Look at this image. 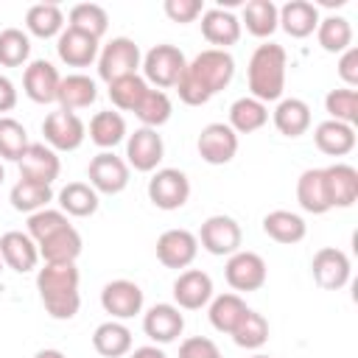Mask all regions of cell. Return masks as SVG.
<instances>
[{"instance_id":"31","label":"cell","mask_w":358,"mask_h":358,"mask_svg":"<svg viewBox=\"0 0 358 358\" xmlns=\"http://www.w3.org/2000/svg\"><path fill=\"white\" fill-rule=\"evenodd\" d=\"M263 232L277 241V243H299L305 235H308V224L302 215L291 213V210H271L266 218H263Z\"/></svg>"},{"instance_id":"52","label":"cell","mask_w":358,"mask_h":358,"mask_svg":"<svg viewBox=\"0 0 358 358\" xmlns=\"http://www.w3.org/2000/svg\"><path fill=\"white\" fill-rule=\"evenodd\" d=\"M129 358H168V355H165V352H162L157 344H145V347H137V350H134Z\"/></svg>"},{"instance_id":"29","label":"cell","mask_w":358,"mask_h":358,"mask_svg":"<svg viewBox=\"0 0 358 358\" xmlns=\"http://www.w3.org/2000/svg\"><path fill=\"white\" fill-rule=\"evenodd\" d=\"M92 347L103 358H120V355L131 352V330L117 319L101 322L92 333Z\"/></svg>"},{"instance_id":"15","label":"cell","mask_w":358,"mask_h":358,"mask_svg":"<svg viewBox=\"0 0 358 358\" xmlns=\"http://www.w3.org/2000/svg\"><path fill=\"white\" fill-rule=\"evenodd\" d=\"M101 308L117 322L131 319L143 310V288L131 280H112L101 288Z\"/></svg>"},{"instance_id":"1","label":"cell","mask_w":358,"mask_h":358,"mask_svg":"<svg viewBox=\"0 0 358 358\" xmlns=\"http://www.w3.org/2000/svg\"><path fill=\"white\" fill-rule=\"evenodd\" d=\"M232 76H235V59L229 56V50L207 48L187 62L185 73L176 81V92L187 106H201L215 92H221L232 81Z\"/></svg>"},{"instance_id":"44","label":"cell","mask_w":358,"mask_h":358,"mask_svg":"<svg viewBox=\"0 0 358 358\" xmlns=\"http://www.w3.org/2000/svg\"><path fill=\"white\" fill-rule=\"evenodd\" d=\"M28 145H31V140H28L25 126L8 115H0V159L20 162V157L25 154Z\"/></svg>"},{"instance_id":"16","label":"cell","mask_w":358,"mask_h":358,"mask_svg":"<svg viewBox=\"0 0 358 358\" xmlns=\"http://www.w3.org/2000/svg\"><path fill=\"white\" fill-rule=\"evenodd\" d=\"M17 165H20V179L39 182V185H53V179H59V171H62L59 154L45 143H31Z\"/></svg>"},{"instance_id":"3","label":"cell","mask_w":358,"mask_h":358,"mask_svg":"<svg viewBox=\"0 0 358 358\" xmlns=\"http://www.w3.org/2000/svg\"><path fill=\"white\" fill-rule=\"evenodd\" d=\"M285 67H288V56L282 45L277 42L257 45L249 59V70H246L252 98H257L260 103L280 101L285 90Z\"/></svg>"},{"instance_id":"33","label":"cell","mask_w":358,"mask_h":358,"mask_svg":"<svg viewBox=\"0 0 358 358\" xmlns=\"http://www.w3.org/2000/svg\"><path fill=\"white\" fill-rule=\"evenodd\" d=\"M59 207H62L64 215L87 218V215H92L98 210V193L87 182H67L59 190Z\"/></svg>"},{"instance_id":"47","label":"cell","mask_w":358,"mask_h":358,"mask_svg":"<svg viewBox=\"0 0 358 358\" xmlns=\"http://www.w3.org/2000/svg\"><path fill=\"white\" fill-rule=\"evenodd\" d=\"M67 224H70V221H67V215H64L62 210H50V207H45V210L28 215V235L34 238V243H39V241L56 235L59 229H64Z\"/></svg>"},{"instance_id":"2","label":"cell","mask_w":358,"mask_h":358,"mask_svg":"<svg viewBox=\"0 0 358 358\" xmlns=\"http://www.w3.org/2000/svg\"><path fill=\"white\" fill-rule=\"evenodd\" d=\"M78 268L76 263H45L36 271V291L39 299L45 305V310L59 319L67 322L78 313L81 308V294H78Z\"/></svg>"},{"instance_id":"27","label":"cell","mask_w":358,"mask_h":358,"mask_svg":"<svg viewBox=\"0 0 358 358\" xmlns=\"http://www.w3.org/2000/svg\"><path fill=\"white\" fill-rule=\"evenodd\" d=\"M313 143L327 157H344L355 148V126H347V123L327 117L313 129Z\"/></svg>"},{"instance_id":"8","label":"cell","mask_w":358,"mask_h":358,"mask_svg":"<svg viewBox=\"0 0 358 358\" xmlns=\"http://www.w3.org/2000/svg\"><path fill=\"white\" fill-rule=\"evenodd\" d=\"M42 134L53 151H76L87 137V126L76 112L56 109L42 120Z\"/></svg>"},{"instance_id":"13","label":"cell","mask_w":358,"mask_h":358,"mask_svg":"<svg viewBox=\"0 0 358 358\" xmlns=\"http://www.w3.org/2000/svg\"><path fill=\"white\" fill-rule=\"evenodd\" d=\"M199 157L210 165H227L238 154V134L229 129V123H207L196 140Z\"/></svg>"},{"instance_id":"20","label":"cell","mask_w":358,"mask_h":358,"mask_svg":"<svg viewBox=\"0 0 358 358\" xmlns=\"http://www.w3.org/2000/svg\"><path fill=\"white\" fill-rule=\"evenodd\" d=\"M143 330L151 341L157 344H171L182 336L185 330V316L176 305L171 302H159L154 308H148V313L143 316Z\"/></svg>"},{"instance_id":"12","label":"cell","mask_w":358,"mask_h":358,"mask_svg":"<svg viewBox=\"0 0 358 358\" xmlns=\"http://www.w3.org/2000/svg\"><path fill=\"white\" fill-rule=\"evenodd\" d=\"M165 157V143L157 134V129H137L134 134L126 137V165L140 171V173H151L157 171V165Z\"/></svg>"},{"instance_id":"28","label":"cell","mask_w":358,"mask_h":358,"mask_svg":"<svg viewBox=\"0 0 358 358\" xmlns=\"http://www.w3.org/2000/svg\"><path fill=\"white\" fill-rule=\"evenodd\" d=\"M98 98V87L90 76L84 73H70V76H62V84H59V109L64 112H76V109H87L90 103H95Z\"/></svg>"},{"instance_id":"42","label":"cell","mask_w":358,"mask_h":358,"mask_svg":"<svg viewBox=\"0 0 358 358\" xmlns=\"http://www.w3.org/2000/svg\"><path fill=\"white\" fill-rule=\"evenodd\" d=\"M232 336V341L238 344V347H243V350H260L266 341H268V322H266V316L263 313H257V310H246V316L238 322V327L229 333Z\"/></svg>"},{"instance_id":"21","label":"cell","mask_w":358,"mask_h":358,"mask_svg":"<svg viewBox=\"0 0 358 358\" xmlns=\"http://www.w3.org/2000/svg\"><path fill=\"white\" fill-rule=\"evenodd\" d=\"M319 8L310 0H288L282 8H277V28H282L294 39H305L319 25Z\"/></svg>"},{"instance_id":"25","label":"cell","mask_w":358,"mask_h":358,"mask_svg":"<svg viewBox=\"0 0 358 358\" xmlns=\"http://www.w3.org/2000/svg\"><path fill=\"white\" fill-rule=\"evenodd\" d=\"M296 201L305 213H313V215H324L330 207V199H327V185H324V171L322 168H308L299 173L296 179Z\"/></svg>"},{"instance_id":"48","label":"cell","mask_w":358,"mask_h":358,"mask_svg":"<svg viewBox=\"0 0 358 358\" xmlns=\"http://www.w3.org/2000/svg\"><path fill=\"white\" fill-rule=\"evenodd\" d=\"M162 8H165V14H168V20H171V22H179V25L193 22L196 17L204 14V3H201V0H165Z\"/></svg>"},{"instance_id":"18","label":"cell","mask_w":358,"mask_h":358,"mask_svg":"<svg viewBox=\"0 0 358 358\" xmlns=\"http://www.w3.org/2000/svg\"><path fill=\"white\" fill-rule=\"evenodd\" d=\"M62 76L48 59H34L22 73V90L34 103H53L59 95Z\"/></svg>"},{"instance_id":"49","label":"cell","mask_w":358,"mask_h":358,"mask_svg":"<svg viewBox=\"0 0 358 358\" xmlns=\"http://www.w3.org/2000/svg\"><path fill=\"white\" fill-rule=\"evenodd\" d=\"M179 358H224L218 344L207 336H190L179 344Z\"/></svg>"},{"instance_id":"5","label":"cell","mask_w":358,"mask_h":358,"mask_svg":"<svg viewBox=\"0 0 358 358\" xmlns=\"http://www.w3.org/2000/svg\"><path fill=\"white\" fill-rule=\"evenodd\" d=\"M140 62H143V56H140L137 42L129 39V36H115L98 53V76L106 84H112V81H117L123 76H134Z\"/></svg>"},{"instance_id":"56","label":"cell","mask_w":358,"mask_h":358,"mask_svg":"<svg viewBox=\"0 0 358 358\" xmlns=\"http://www.w3.org/2000/svg\"><path fill=\"white\" fill-rule=\"evenodd\" d=\"M0 271H3V257H0Z\"/></svg>"},{"instance_id":"17","label":"cell","mask_w":358,"mask_h":358,"mask_svg":"<svg viewBox=\"0 0 358 358\" xmlns=\"http://www.w3.org/2000/svg\"><path fill=\"white\" fill-rule=\"evenodd\" d=\"M173 299L179 310H199L213 299V280L201 268H185L173 280Z\"/></svg>"},{"instance_id":"45","label":"cell","mask_w":358,"mask_h":358,"mask_svg":"<svg viewBox=\"0 0 358 358\" xmlns=\"http://www.w3.org/2000/svg\"><path fill=\"white\" fill-rule=\"evenodd\" d=\"M31 56V39L20 28H3L0 31V64L3 67H20Z\"/></svg>"},{"instance_id":"39","label":"cell","mask_w":358,"mask_h":358,"mask_svg":"<svg viewBox=\"0 0 358 358\" xmlns=\"http://www.w3.org/2000/svg\"><path fill=\"white\" fill-rule=\"evenodd\" d=\"M246 31L257 39H266L277 31V6L271 0H249L243 3V22Z\"/></svg>"},{"instance_id":"38","label":"cell","mask_w":358,"mask_h":358,"mask_svg":"<svg viewBox=\"0 0 358 358\" xmlns=\"http://www.w3.org/2000/svg\"><path fill=\"white\" fill-rule=\"evenodd\" d=\"M316 39L322 45V50L327 53H344L352 45V25L347 17H322L316 25Z\"/></svg>"},{"instance_id":"7","label":"cell","mask_w":358,"mask_h":358,"mask_svg":"<svg viewBox=\"0 0 358 358\" xmlns=\"http://www.w3.org/2000/svg\"><path fill=\"white\" fill-rule=\"evenodd\" d=\"M196 238H199L201 249H207L210 255H215V257L227 255L229 257L241 249L243 232H241V224L232 215H210V218H204Z\"/></svg>"},{"instance_id":"19","label":"cell","mask_w":358,"mask_h":358,"mask_svg":"<svg viewBox=\"0 0 358 358\" xmlns=\"http://www.w3.org/2000/svg\"><path fill=\"white\" fill-rule=\"evenodd\" d=\"M0 257H3V266H8L17 274H25V271L36 268L39 249H36V243L28 232L8 229V232L0 235Z\"/></svg>"},{"instance_id":"46","label":"cell","mask_w":358,"mask_h":358,"mask_svg":"<svg viewBox=\"0 0 358 358\" xmlns=\"http://www.w3.org/2000/svg\"><path fill=\"white\" fill-rule=\"evenodd\" d=\"M324 109H327L330 120L355 126V123H358V92L350 90V87L330 90V92L324 95Z\"/></svg>"},{"instance_id":"40","label":"cell","mask_w":358,"mask_h":358,"mask_svg":"<svg viewBox=\"0 0 358 358\" xmlns=\"http://www.w3.org/2000/svg\"><path fill=\"white\" fill-rule=\"evenodd\" d=\"M171 112H173V103H171L168 92L165 90H151V87L143 95V101L137 103V109H134V115L140 117V123L145 129H159L162 123L171 120Z\"/></svg>"},{"instance_id":"51","label":"cell","mask_w":358,"mask_h":358,"mask_svg":"<svg viewBox=\"0 0 358 358\" xmlns=\"http://www.w3.org/2000/svg\"><path fill=\"white\" fill-rule=\"evenodd\" d=\"M17 106V90L8 76H0V112H11Z\"/></svg>"},{"instance_id":"6","label":"cell","mask_w":358,"mask_h":358,"mask_svg":"<svg viewBox=\"0 0 358 358\" xmlns=\"http://www.w3.org/2000/svg\"><path fill=\"white\" fill-rule=\"evenodd\" d=\"M148 199L159 210H179L190 199V179L179 168H159L148 179Z\"/></svg>"},{"instance_id":"23","label":"cell","mask_w":358,"mask_h":358,"mask_svg":"<svg viewBox=\"0 0 358 358\" xmlns=\"http://www.w3.org/2000/svg\"><path fill=\"white\" fill-rule=\"evenodd\" d=\"M324 171L330 207H352L358 201V171L347 162H333Z\"/></svg>"},{"instance_id":"22","label":"cell","mask_w":358,"mask_h":358,"mask_svg":"<svg viewBox=\"0 0 358 358\" xmlns=\"http://www.w3.org/2000/svg\"><path fill=\"white\" fill-rule=\"evenodd\" d=\"M56 53L70 67H87L98 59V39L67 25L56 39Z\"/></svg>"},{"instance_id":"53","label":"cell","mask_w":358,"mask_h":358,"mask_svg":"<svg viewBox=\"0 0 358 358\" xmlns=\"http://www.w3.org/2000/svg\"><path fill=\"white\" fill-rule=\"evenodd\" d=\"M34 358H67L62 350H53V347H45V350H39Z\"/></svg>"},{"instance_id":"43","label":"cell","mask_w":358,"mask_h":358,"mask_svg":"<svg viewBox=\"0 0 358 358\" xmlns=\"http://www.w3.org/2000/svg\"><path fill=\"white\" fill-rule=\"evenodd\" d=\"M148 92V84L143 76H123L117 81L109 84V101L120 109V112H134L137 103L143 101V95Z\"/></svg>"},{"instance_id":"36","label":"cell","mask_w":358,"mask_h":358,"mask_svg":"<svg viewBox=\"0 0 358 358\" xmlns=\"http://www.w3.org/2000/svg\"><path fill=\"white\" fill-rule=\"evenodd\" d=\"M90 140L101 148H115L117 143L126 140V120L120 112H112V109H103V112H95L92 120H90Z\"/></svg>"},{"instance_id":"11","label":"cell","mask_w":358,"mask_h":358,"mask_svg":"<svg viewBox=\"0 0 358 358\" xmlns=\"http://www.w3.org/2000/svg\"><path fill=\"white\" fill-rule=\"evenodd\" d=\"M224 277L235 291H257V288L266 285L268 268H266V260L257 252L238 249L235 255H229V260L224 266Z\"/></svg>"},{"instance_id":"37","label":"cell","mask_w":358,"mask_h":358,"mask_svg":"<svg viewBox=\"0 0 358 358\" xmlns=\"http://www.w3.org/2000/svg\"><path fill=\"white\" fill-rule=\"evenodd\" d=\"M8 201L17 213H39L45 210L50 201H53V190L50 185H39V182H28V179H20L11 193H8Z\"/></svg>"},{"instance_id":"55","label":"cell","mask_w":358,"mask_h":358,"mask_svg":"<svg viewBox=\"0 0 358 358\" xmlns=\"http://www.w3.org/2000/svg\"><path fill=\"white\" fill-rule=\"evenodd\" d=\"M252 358H271V355H260V352H257V355H252Z\"/></svg>"},{"instance_id":"32","label":"cell","mask_w":358,"mask_h":358,"mask_svg":"<svg viewBox=\"0 0 358 358\" xmlns=\"http://www.w3.org/2000/svg\"><path fill=\"white\" fill-rule=\"evenodd\" d=\"M268 123V106L260 103L252 95H243L238 101H232L229 106V129L235 134H252L257 129H263Z\"/></svg>"},{"instance_id":"24","label":"cell","mask_w":358,"mask_h":358,"mask_svg":"<svg viewBox=\"0 0 358 358\" xmlns=\"http://www.w3.org/2000/svg\"><path fill=\"white\" fill-rule=\"evenodd\" d=\"M201 36L218 50H227L241 39V20L227 8H207L201 14Z\"/></svg>"},{"instance_id":"41","label":"cell","mask_w":358,"mask_h":358,"mask_svg":"<svg viewBox=\"0 0 358 358\" xmlns=\"http://www.w3.org/2000/svg\"><path fill=\"white\" fill-rule=\"evenodd\" d=\"M67 20H70V22H67L70 28L84 31V34H90V36H95V39H101V36L106 34V28H109V14H106V8L98 6V3H78V6H73Z\"/></svg>"},{"instance_id":"50","label":"cell","mask_w":358,"mask_h":358,"mask_svg":"<svg viewBox=\"0 0 358 358\" xmlns=\"http://www.w3.org/2000/svg\"><path fill=\"white\" fill-rule=\"evenodd\" d=\"M338 76H341V81H344L350 90L358 84V48H355V45H350V48L338 56Z\"/></svg>"},{"instance_id":"54","label":"cell","mask_w":358,"mask_h":358,"mask_svg":"<svg viewBox=\"0 0 358 358\" xmlns=\"http://www.w3.org/2000/svg\"><path fill=\"white\" fill-rule=\"evenodd\" d=\"M3 179H6V171H3V165H0V185H3Z\"/></svg>"},{"instance_id":"14","label":"cell","mask_w":358,"mask_h":358,"mask_svg":"<svg viewBox=\"0 0 358 358\" xmlns=\"http://www.w3.org/2000/svg\"><path fill=\"white\" fill-rule=\"evenodd\" d=\"M199 255V238L190 229H165L157 238V260L165 268H187Z\"/></svg>"},{"instance_id":"10","label":"cell","mask_w":358,"mask_h":358,"mask_svg":"<svg viewBox=\"0 0 358 358\" xmlns=\"http://www.w3.org/2000/svg\"><path fill=\"white\" fill-rule=\"evenodd\" d=\"M310 274L316 280L319 288L324 291H338L350 282V274H352V266H350V257L336 249V246H322L313 260H310Z\"/></svg>"},{"instance_id":"9","label":"cell","mask_w":358,"mask_h":358,"mask_svg":"<svg viewBox=\"0 0 358 358\" xmlns=\"http://www.w3.org/2000/svg\"><path fill=\"white\" fill-rule=\"evenodd\" d=\"M87 176H90V185L95 187V193L115 196V193L126 190V185H129V165L115 151H101L90 159Z\"/></svg>"},{"instance_id":"34","label":"cell","mask_w":358,"mask_h":358,"mask_svg":"<svg viewBox=\"0 0 358 358\" xmlns=\"http://www.w3.org/2000/svg\"><path fill=\"white\" fill-rule=\"evenodd\" d=\"M25 28L39 39L59 36L64 31V14L56 3H34L25 11Z\"/></svg>"},{"instance_id":"4","label":"cell","mask_w":358,"mask_h":358,"mask_svg":"<svg viewBox=\"0 0 358 358\" xmlns=\"http://www.w3.org/2000/svg\"><path fill=\"white\" fill-rule=\"evenodd\" d=\"M140 67H143L145 84H154V90H157V87H159V90H168V87H176L179 76H182L185 67H187V59H185V53H182L176 45L162 42V45H154V48L143 56Z\"/></svg>"},{"instance_id":"35","label":"cell","mask_w":358,"mask_h":358,"mask_svg":"<svg viewBox=\"0 0 358 358\" xmlns=\"http://www.w3.org/2000/svg\"><path fill=\"white\" fill-rule=\"evenodd\" d=\"M246 302L241 294H218L213 302H210V324L218 330V333H232L238 327V322L246 316Z\"/></svg>"},{"instance_id":"26","label":"cell","mask_w":358,"mask_h":358,"mask_svg":"<svg viewBox=\"0 0 358 358\" xmlns=\"http://www.w3.org/2000/svg\"><path fill=\"white\" fill-rule=\"evenodd\" d=\"M36 249H39V257L45 263H76L78 255H81V249H84V241H81L78 229L73 224H67L56 235L39 241Z\"/></svg>"},{"instance_id":"30","label":"cell","mask_w":358,"mask_h":358,"mask_svg":"<svg viewBox=\"0 0 358 358\" xmlns=\"http://www.w3.org/2000/svg\"><path fill=\"white\" fill-rule=\"evenodd\" d=\"M271 120H274L280 134L299 137V134H305L310 129V106L302 98H280Z\"/></svg>"}]
</instances>
